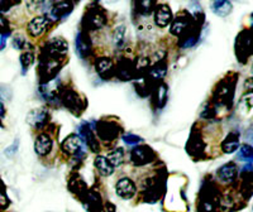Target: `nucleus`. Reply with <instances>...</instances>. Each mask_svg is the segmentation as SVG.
<instances>
[{"instance_id": "1", "label": "nucleus", "mask_w": 253, "mask_h": 212, "mask_svg": "<svg viewBox=\"0 0 253 212\" xmlns=\"http://www.w3.org/2000/svg\"><path fill=\"white\" fill-rule=\"evenodd\" d=\"M130 161L133 162L134 166H146V164L155 161V153H153V150L151 149L150 146H135L134 149L130 152Z\"/></svg>"}, {"instance_id": "2", "label": "nucleus", "mask_w": 253, "mask_h": 212, "mask_svg": "<svg viewBox=\"0 0 253 212\" xmlns=\"http://www.w3.org/2000/svg\"><path fill=\"white\" fill-rule=\"evenodd\" d=\"M115 191H117V195L119 197L124 198V200H129L133 196L135 195L137 189H135L134 182L130 179V178H121L117 184H115Z\"/></svg>"}, {"instance_id": "3", "label": "nucleus", "mask_w": 253, "mask_h": 212, "mask_svg": "<svg viewBox=\"0 0 253 212\" xmlns=\"http://www.w3.org/2000/svg\"><path fill=\"white\" fill-rule=\"evenodd\" d=\"M155 22L158 27L165 28L172 23V12L167 4H158L155 9Z\"/></svg>"}, {"instance_id": "4", "label": "nucleus", "mask_w": 253, "mask_h": 212, "mask_svg": "<svg viewBox=\"0 0 253 212\" xmlns=\"http://www.w3.org/2000/svg\"><path fill=\"white\" fill-rule=\"evenodd\" d=\"M49 24V18L46 15H38V17L33 18L28 23V33L31 37L37 38L41 35H43L44 31L47 29Z\"/></svg>"}, {"instance_id": "5", "label": "nucleus", "mask_w": 253, "mask_h": 212, "mask_svg": "<svg viewBox=\"0 0 253 212\" xmlns=\"http://www.w3.org/2000/svg\"><path fill=\"white\" fill-rule=\"evenodd\" d=\"M67 48L69 46H67L66 40H63L62 38H55V39L49 40V43L47 44L46 53L48 57L58 58L66 55Z\"/></svg>"}, {"instance_id": "6", "label": "nucleus", "mask_w": 253, "mask_h": 212, "mask_svg": "<svg viewBox=\"0 0 253 212\" xmlns=\"http://www.w3.org/2000/svg\"><path fill=\"white\" fill-rule=\"evenodd\" d=\"M237 173H238V168L234 162L224 164L216 171V176H218L219 181L223 183H232L237 178Z\"/></svg>"}, {"instance_id": "7", "label": "nucleus", "mask_w": 253, "mask_h": 212, "mask_svg": "<svg viewBox=\"0 0 253 212\" xmlns=\"http://www.w3.org/2000/svg\"><path fill=\"white\" fill-rule=\"evenodd\" d=\"M72 10V4L69 1H57V3L52 4V6L49 8L48 14L46 15L47 18L51 17L53 20L61 19V18H65L71 13Z\"/></svg>"}, {"instance_id": "8", "label": "nucleus", "mask_w": 253, "mask_h": 212, "mask_svg": "<svg viewBox=\"0 0 253 212\" xmlns=\"http://www.w3.org/2000/svg\"><path fill=\"white\" fill-rule=\"evenodd\" d=\"M62 149L67 154H78V153L83 152V139L76 134L69 135L63 141Z\"/></svg>"}, {"instance_id": "9", "label": "nucleus", "mask_w": 253, "mask_h": 212, "mask_svg": "<svg viewBox=\"0 0 253 212\" xmlns=\"http://www.w3.org/2000/svg\"><path fill=\"white\" fill-rule=\"evenodd\" d=\"M190 24H191V18L187 14H181L172 20L170 31L173 35H181L190 28Z\"/></svg>"}, {"instance_id": "10", "label": "nucleus", "mask_w": 253, "mask_h": 212, "mask_svg": "<svg viewBox=\"0 0 253 212\" xmlns=\"http://www.w3.org/2000/svg\"><path fill=\"white\" fill-rule=\"evenodd\" d=\"M35 150L38 155L43 157L52 150V139L48 134L38 135L35 141Z\"/></svg>"}, {"instance_id": "11", "label": "nucleus", "mask_w": 253, "mask_h": 212, "mask_svg": "<svg viewBox=\"0 0 253 212\" xmlns=\"http://www.w3.org/2000/svg\"><path fill=\"white\" fill-rule=\"evenodd\" d=\"M47 119H48V112L44 109L33 110L27 116L28 123L35 128H42L47 123Z\"/></svg>"}, {"instance_id": "12", "label": "nucleus", "mask_w": 253, "mask_h": 212, "mask_svg": "<svg viewBox=\"0 0 253 212\" xmlns=\"http://www.w3.org/2000/svg\"><path fill=\"white\" fill-rule=\"evenodd\" d=\"M239 148V133L230 132L221 143V149L227 154H232Z\"/></svg>"}, {"instance_id": "13", "label": "nucleus", "mask_w": 253, "mask_h": 212, "mask_svg": "<svg viewBox=\"0 0 253 212\" xmlns=\"http://www.w3.org/2000/svg\"><path fill=\"white\" fill-rule=\"evenodd\" d=\"M95 168L98 169V172L101 176H105V177H109L114 173V167L112 166L109 161H108L107 157H103V155H98L95 158Z\"/></svg>"}, {"instance_id": "14", "label": "nucleus", "mask_w": 253, "mask_h": 212, "mask_svg": "<svg viewBox=\"0 0 253 212\" xmlns=\"http://www.w3.org/2000/svg\"><path fill=\"white\" fill-rule=\"evenodd\" d=\"M98 134L103 141H113L118 137L115 125L110 123H100L98 126Z\"/></svg>"}, {"instance_id": "15", "label": "nucleus", "mask_w": 253, "mask_h": 212, "mask_svg": "<svg viewBox=\"0 0 253 212\" xmlns=\"http://www.w3.org/2000/svg\"><path fill=\"white\" fill-rule=\"evenodd\" d=\"M76 52L81 58H86L90 53V42L84 33H79L75 40Z\"/></svg>"}, {"instance_id": "16", "label": "nucleus", "mask_w": 253, "mask_h": 212, "mask_svg": "<svg viewBox=\"0 0 253 212\" xmlns=\"http://www.w3.org/2000/svg\"><path fill=\"white\" fill-rule=\"evenodd\" d=\"M62 101H63V105L66 106V107H69V109L72 110L74 112H76V110H80L81 101L75 91L63 92Z\"/></svg>"}, {"instance_id": "17", "label": "nucleus", "mask_w": 253, "mask_h": 212, "mask_svg": "<svg viewBox=\"0 0 253 212\" xmlns=\"http://www.w3.org/2000/svg\"><path fill=\"white\" fill-rule=\"evenodd\" d=\"M239 111L243 116H252L253 115V92H247L243 95L239 103Z\"/></svg>"}, {"instance_id": "18", "label": "nucleus", "mask_w": 253, "mask_h": 212, "mask_svg": "<svg viewBox=\"0 0 253 212\" xmlns=\"http://www.w3.org/2000/svg\"><path fill=\"white\" fill-rule=\"evenodd\" d=\"M86 23L91 29H99L105 24V17L99 10H92L87 14Z\"/></svg>"}, {"instance_id": "19", "label": "nucleus", "mask_w": 253, "mask_h": 212, "mask_svg": "<svg viewBox=\"0 0 253 212\" xmlns=\"http://www.w3.org/2000/svg\"><path fill=\"white\" fill-rule=\"evenodd\" d=\"M233 9V5L230 1H214L211 4V10L214 12V14L219 15V17H227L228 14H230Z\"/></svg>"}, {"instance_id": "20", "label": "nucleus", "mask_w": 253, "mask_h": 212, "mask_svg": "<svg viewBox=\"0 0 253 212\" xmlns=\"http://www.w3.org/2000/svg\"><path fill=\"white\" fill-rule=\"evenodd\" d=\"M95 69H96L99 75H107L108 72H112L113 70L112 60L110 58H100V60H98V62L95 63Z\"/></svg>"}, {"instance_id": "21", "label": "nucleus", "mask_w": 253, "mask_h": 212, "mask_svg": "<svg viewBox=\"0 0 253 212\" xmlns=\"http://www.w3.org/2000/svg\"><path fill=\"white\" fill-rule=\"evenodd\" d=\"M238 158L241 161L252 163L253 162V146L250 144H243L238 150Z\"/></svg>"}, {"instance_id": "22", "label": "nucleus", "mask_w": 253, "mask_h": 212, "mask_svg": "<svg viewBox=\"0 0 253 212\" xmlns=\"http://www.w3.org/2000/svg\"><path fill=\"white\" fill-rule=\"evenodd\" d=\"M108 161L112 163V166L114 167H121L124 162V152L123 149L118 148V149L113 150L109 155H108Z\"/></svg>"}, {"instance_id": "23", "label": "nucleus", "mask_w": 253, "mask_h": 212, "mask_svg": "<svg viewBox=\"0 0 253 212\" xmlns=\"http://www.w3.org/2000/svg\"><path fill=\"white\" fill-rule=\"evenodd\" d=\"M124 37H126V27L118 26L114 31V35H113V40L117 47H121L124 42Z\"/></svg>"}, {"instance_id": "24", "label": "nucleus", "mask_w": 253, "mask_h": 212, "mask_svg": "<svg viewBox=\"0 0 253 212\" xmlns=\"http://www.w3.org/2000/svg\"><path fill=\"white\" fill-rule=\"evenodd\" d=\"M13 47H14L15 49L26 52H29V49L32 48L31 44H29L23 37H20V35H18V37H15L14 39H13Z\"/></svg>"}, {"instance_id": "25", "label": "nucleus", "mask_w": 253, "mask_h": 212, "mask_svg": "<svg viewBox=\"0 0 253 212\" xmlns=\"http://www.w3.org/2000/svg\"><path fill=\"white\" fill-rule=\"evenodd\" d=\"M33 61H35V56L32 52H24L23 55L20 56V65H22L23 71L27 72L28 67L33 65Z\"/></svg>"}, {"instance_id": "26", "label": "nucleus", "mask_w": 253, "mask_h": 212, "mask_svg": "<svg viewBox=\"0 0 253 212\" xmlns=\"http://www.w3.org/2000/svg\"><path fill=\"white\" fill-rule=\"evenodd\" d=\"M166 99H167V87L166 85H160V87L157 89V104L160 106L164 105L166 103Z\"/></svg>"}, {"instance_id": "27", "label": "nucleus", "mask_w": 253, "mask_h": 212, "mask_svg": "<svg viewBox=\"0 0 253 212\" xmlns=\"http://www.w3.org/2000/svg\"><path fill=\"white\" fill-rule=\"evenodd\" d=\"M155 5L156 4L152 3V1H141V3H137V6H138L139 12L142 14H148V13H151V10L155 8Z\"/></svg>"}, {"instance_id": "28", "label": "nucleus", "mask_w": 253, "mask_h": 212, "mask_svg": "<svg viewBox=\"0 0 253 212\" xmlns=\"http://www.w3.org/2000/svg\"><path fill=\"white\" fill-rule=\"evenodd\" d=\"M165 73H166V66H164V65H157V66L155 67V69L151 70V76L155 78H161L164 77Z\"/></svg>"}, {"instance_id": "29", "label": "nucleus", "mask_w": 253, "mask_h": 212, "mask_svg": "<svg viewBox=\"0 0 253 212\" xmlns=\"http://www.w3.org/2000/svg\"><path fill=\"white\" fill-rule=\"evenodd\" d=\"M123 141L124 143L128 144V145H134V144H138L139 141H142V138L133 134H126L123 137Z\"/></svg>"}, {"instance_id": "30", "label": "nucleus", "mask_w": 253, "mask_h": 212, "mask_svg": "<svg viewBox=\"0 0 253 212\" xmlns=\"http://www.w3.org/2000/svg\"><path fill=\"white\" fill-rule=\"evenodd\" d=\"M5 32L9 33V23L3 14H0V35H5Z\"/></svg>"}, {"instance_id": "31", "label": "nucleus", "mask_w": 253, "mask_h": 212, "mask_svg": "<svg viewBox=\"0 0 253 212\" xmlns=\"http://www.w3.org/2000/svg\"><path fill=\"white\" fill-rule=\"evenodd\" d=\"M13 3H9V1H3V0H0V14L4 12H8L9 9L12 8Z\"/></svg>"}, {"instance_id": "32", "label": "nucleus", "mask_w": 253, "mask_h": 212, "mask_svg": "<svg viewBox=\"0 0 253 212\" xmlns=\"http://www.w3.org/2000/svg\"><path fill=\"white\" fill-rule=\"evenodd\" d=\"M245 89L248 90V92H253V77H250L246 80Z\"/></svg>"}, {"instance_id": "33", "label": "nucleus", "mask_w": 253, "mask_h": 212, "mask_svg": "<svg viewBox=\"0 0 253 212\" xmlns=\"http://www.w3.org/2000/svg\"><path fill=\"white\" fill-rule=\"evenodd\" d=\"M114 211H115L114 206H113L112 204H107L105 206H104V209L101 210L100 212H114Z\"/></svg>"}, {"instance_id": "34", "label": "nucleus", "mask_w": 253, "mask_h": 212, "mask_svg": "<svg viewBox=\"0 0 253 212\" xmlns=\"http://www.w3.org/2000/svg\"><path fill=\"white\" fill-rule=\"evenodd\" d=\"M4 116H5V107H4L3 103L0 101V119L4 118Z\"/></svg>"}, {"instance_id": "35", "label": "nucleus", "mask_w": 253, "mask_h": 212, "mask_svg": "<svg viewBox=\"0 0 253 212\" xmlns=\"http://www.w3.org/2000/svg\"><path fill=\"white\" fill-rule=\"evenodd\" d=\"M251 72H252V73H253V65H252V67H251Z\"/></svg>"}]
</instances>
